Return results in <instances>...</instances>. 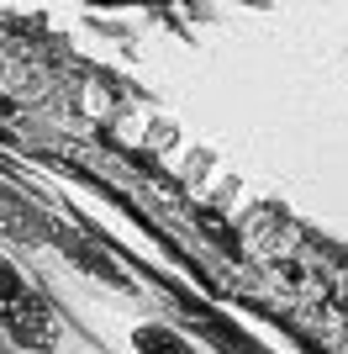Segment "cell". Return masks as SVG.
<instances>
[{"label":"cell","mask_w":348,"mask_h":354,"mask_svg":"<svg viewBox=\"0 0 348 354\" xmlns=\"http://www.w3.org/2000/svg\"><path fill=\"white\" fill-rule=\"evenodd\" d=\"M137 349H143V354H201L195 344L180 339L174 328H159V323H153V328H137Z\"/></svg>","instance_id":"6da1fadb"}]
</instances>
